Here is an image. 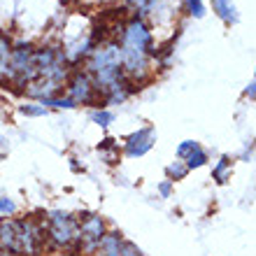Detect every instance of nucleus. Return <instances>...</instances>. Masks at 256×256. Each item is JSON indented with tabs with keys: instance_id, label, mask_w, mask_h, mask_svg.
<instances>
[{
	"instance_id": "obj_20",
	"label": "nucleus",
	"mask_w": 256,
	"mask_h": 256,
	"mask_svg": "<svg viewBox=\"0 0 256 256\" xmlns=\"http://www.w3.org/2000/svg\"><path fill=\"white\" fill-rule=\"evenodd\" d=\"M126 5H128V7H133V10H138V12H140V16L144 19V12H147L149 0H126Z\"/></svg>"
},
{
	"instance_id": "obj_4",
	"label": "nucleus",
	"mask_w": 256,
	"mask_h": 256,
	"mask_svg": "<svg viewBox=\"0 0 256 256\" xmlns=\"http://www.w3.org/2000/svg\"><path fill=\"white\" fill-rule=\"evenodd\" d=\"M105 233H108V224L100 214H96V212L80 214L77 216V247H74V252L91 256Z\"/></svg>"
},
{
	"instance_id": "obj_11",
	"label": "nucleus",
	"mask_w": 256,
	"mask_h": 256,
	"mask_svg": "<svg viewBox=\"0 0 256 256\" xmlns=\"http://www.w3.org/2000/svg\"><path fill=\"white\" fill-rule=\"evenodd\" d=\"M180 161H184V166H186L189 170H194V168H202V166L208 163V152H205V149H202L200 144H198V147H196L194 152H191V154L186 156V158H180Z\"/></svg>"
},
{
	"instance_id": "obj_19",
	"label": "nucleus",
	"mask_w": 256,
	"mask_h": 256,
	"mask_svg": "<svg viewBox=\"0 0 256 256\" xmlns=\"http://www.w3.org/2000/svg\"><path fill=\"white\" fill-rule=\"evenodd\" d=\"M14 212H16V205L12 198H0V214H14Z\"/></svg>"
},
{
	"instance_id": "obj_23",
	"label": "nucleus",
	"mask_w": 256,
	"mask_h": 256,
	"mask_svg": "<svg viewBox=\"0 0 256 256\" xmlns=\"http://www.w3.org/2000/svg\"><path fill=\"white\" fill-rule=\"evenodd\" d=\"M256 84H254V82H250V86H247V88H244V96H250V98H254V91H256Z\"/></svg>"
},
{
	"instance_id": "obj_8",
	"label": "nucleus",
	"mask_w": 256,
	"mask_h": 256,
	"mask_svg": "<svg viewBox=\"0 0 256 256\" xmlns=\"http://www.w3.org/2000/svg\"><path fill=\"white\" fill-rule=\"evenodd\" d=\"M124 242H126V240L122 238V233H119V230H108L91 256H122Z\"/></svg>"
},
{
	"instance_id": "obj_14",
	"label": "nucleus",
	"mask_w": 256,
	"mask_h": 256,
	"mask_svg": "<svg viewBox=\"0 0 256 256\" xmlns=\"http://www.w3.org/2000/svg\"><path fill=\"white\" fill-rule=\"evenodd\" d=\"M40 105H44V108L47 110H72L74 108V102L70 100V98H58V96H56V98H49V100H42Z\"/></svg>"
},
{
	"instance_id": "obj_15",
	"label": "nucleus",
	"mask_w": 256,
	"mask_h": 256,
	"mask_svg": "<svg viewBox=\"0 0 256 256\" xmlns=\"http://www.w3.org/2000/svg\"><path fill=\"white\" fill-rule=\"evenodd\" d=\"M91 122L98 124V126H102V128H108L110 124L114 122V114L108 112V110H96V112H91Z\"/></svg>"
},
{
	"instance_id": "obj_2",
	"label": "nucleus",
	"mask_w": 256,
	"mask_h": 256,
	"mask_svg": "<svg viewBox=\"0 0 256 256\" xmlns=\"http://www.w3.org/2000/svg\"><path fill=\"white\" fill-rule=\"evenodd\" d=\"M44 238L54 250H74L77 247V216L63 210H54L44 216Z\"/></svg>"
},
{
	"instance_id": "obj_9",
	"label": "nucleus",
	"mask_w": 256,
	"mask_h": 256,
	"mask_svg": "<svg viewBox=\"0 0 256 256\" xmlns=\"http://www.w3.org/2000/svg\"><path fill=\"white\" fill-rule=\"evenodd\" d=\"M212 10L226 24H238L240 21V14H238V7L233 0H212Z\"/></svg>"
},
{
	"instance_id": "obj_12",
	"label": "nucleus",
	"mask_w": 256,
	"mask_h": 256,
	"mask_svg": "<svg viewBox=\"0 0 256 256\" xmlns=\"http://www.w3.org/2000/svg\"><path fill=\"white\" fill-rule=\"evenodd\" d=\"M10 56H12V42L7 40L5 35H0V80H5Z\"/></svg>"
},
{
	"instance_id": "obj_10",
	"label": "nucleus",
	"mask_w": 256,
	"mask_h": 256,
	"mask_svg": "<svg viewBox=\"0 0 256 256\" xmlns=\"http://www.w3.org/2000/svg\"><path fill=\"white\" fill-rule=\"evenodd\" d=\"M212 177H214L216 184H226V180L230 177V158L228 156H222L216 166L212 168Z\"/></svg>"
},
{
	"instance_id": "obj_25",
	"label": "nucleus",
	"mask_w": 256,
	"mask_h": 256,
	"mask_svg": "<svg viewBox=\"0 0 256 256\" xmlns=\"http://www.w3.org/2000/svg\"><path fill=\"white\" fill-rule=\"evenodd\" d=\"M0 156H2V142H0Z\"/></svg>"
},
{
	"instance_id": "obj_18",
	"label": "nucleus",
	"mask_w": 256,
	"mask_h": 256,
	"mask_svg": "<svg viewBox=\"0 0 256 256\" xmlns=\"http://www.w3.org/2000/svg\"><path fill=\"white\" fill-rule=\"evenodd\" d=\"M196 147H198V142H194V140H184L182 144L177 147V158H186V156H189Z\"/></svg>"
},
{
	"instance_id": "obj_13",
	"label": "nucleus",
	"mask_w": 256,
	"mask_h": 256,
	"mask_svg": "<svg viewBox=\"0 0 256 256\" xmlns=\"http://www.w3.org/2000/svg\"><path fill=\"white\" fill-rule=\"evenodd\" d=\"M186 172H189V168L184 166V161H175V163H170L168 168H166V175H168L170 182L184 180V177H186Z\"/></svg>"
},
{
	"instance_id": "obj_22",
	"label": "nucleus",
	"mask_w": 256,
	"mask_h": 256,
	"mask_svg": "<svg viewBox=\"0 0 256 256\" xmlns=\"http://www.w3.org/2000/svg\"><path fill=\"white\" fill-rule=\"evenodd\" d=\"M170 191H172V182H170V180L158 184V194H161L163 198H170Z\"/></svg>"
},
{
	"instance_id": "obj_1",
	"label": "nucleus",
	"mask_w": 256,
	"mask_h": 256,
	"mask_svg": "<svg viewBox=\"0 0 256 256\" xmlns=\"http://www.w3.org/2000/svg\"><path fill=\"white\" fill-rule=\"evenodd\" d=\"M44 242V226L33 216L0 222V250L10 252L12 256H40Z\"/></svg>"
},
{
	"instance_id": "obj_7",
	"label": "nucleus",
	"mask_w": 256,
	"mask_h": 256,
	"mask_svg": "<svg viewBox=\"0 0 256 256\" xmlns=\"http://www.w3.org/2000/svg\"><path fill=\"white\" fill-rule=\"evenodd\" d=\"M63 84L58 82H52V80H35L30 84H26V96L28 98H38V100H49V98H56V96L61 94Z\"/></svg>"
},
{
	"instance_id": "obj_6",
	"label": "nucleus",
	"mask_w": 256,
	"mask_h": 256,
	"mask_svg": "<svg viewBox=\"0 0 256 256\" xmlns=\"http://www.w3.org/2000/svg\"><path fill=\"white\" fill-rule=\"evenodd\" d=\"M156 142V130L152 126H144V128H138L135 133H130L124 142V154L130 156V158H140L154 147Z\"/></svg>"
},
{
	"instance_id": "obj_24",
	"label": "nucleus",
	"mask_w": 256,
	"mask_h": 256,
	"mask_svg": "<svg viewBox=\"0 0 256 256\" xmlns=\"http://www.w3.org/2000/svg\"><path fill=\"white\" fill-rule=\"evenodd\" d=\"M0 256H12L10 252H5V250H0Z\"/></svg>"
},
{
	"instance_id": "obj_3",
	"label": "nucleus",
	"mask_w": 256,
	"mask_h": 256,
	"mask_svg": "<svg viewBox=\"0 0 256 256\" xmlns=\"http://www.w3.org/2000/svg\"><path fill=\"white\" fill-rule=\"evenodd\" d=\"M119 47L126 49H135V52H142V54L156 56V42H154V33L149 24L142 16L135 14L133 19H128L124 24V28L119 30Z\"/></svg>"
},
{
	"instance_id": "obj_17",
	"label": "nucleus",
	"mask_w": 256,
	"mask_h": 256,
	"mask_svg": "<svg viewBox=\"0 0 256 256\" xmlns=\"http://www.w3.org/2000/svg\"><path fill=\"white\" fill-rule=\"evenodd\" d=\"M21 114L26 116H47L49 110L44 105H21Z\"/></svg>"
},
{
	"instance_id": "obj_16",
	"label": "nucleus",
	"mask_w": 256,
	"mask_h": 256,
	"mask_svg": "<svg viewBox=\"0 0 256 256\" xmlns=\"http://www.w3.org/2000/svg\"><path fill=\"white\" fill-rule=\"evenodd\" d=\"M184 10L196 16V19H202L205 16V5H202V0H184Z\"/></svg>"
},
{
	"instance_id": "obj_5",
	"label": "nucleus",
	"mask_w": 256,
	"mask_h": 256,
	"mask_svg": "<svg viewBox=\"0 0 256 256\" xmlns=\"http://www.w3.org/2000/svg\"><path fill=\"white\" fill-rule=\"evenodd\" d=\"M68 98L77 105H91L98 100V88L94 84V77L86 70H77L72 77L68 80Z\"/></svg>"
},
{
	"instance_id": "obj_21",
	"label": "nucleus",
	"mask_w": 256,
	"mask_h": 256,
	"mask_svg": "<svg viewBox=\"0 0 256 256\" xmlns=\"http://www.w3.org/2000/svg\"><path fill=\"white\" fill-rule=\"evenodd\" d=\"M122 256H144L138 247H135L133 242H124V247H122Z\"/></svg>"
}]
</instances>
